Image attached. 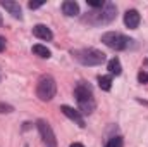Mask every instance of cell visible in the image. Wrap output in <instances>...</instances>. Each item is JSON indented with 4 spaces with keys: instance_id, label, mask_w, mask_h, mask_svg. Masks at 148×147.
<instances>
[{
    "instance_id": "44dd1931",
    "label": "cell",
    "mask_w": 148,
    "mask_h": 147,
    "mask_svg": "<svg viewBox=\"0 0 148 147\" xmlns=\"http://www.w3.org/2000/svg\"><path fill=\"white\" fill-rule=\"evenodd\" d=\"M71 147H84L83 144H79V142H74V144H71Z\"/></svg>"
},
{
    "instance_id": "6da1fadb",
    "label": "cell",
    "mask_w": 148,
    "mask_h": 147,
    "mask_svg": "<svg viewBox=\"0 0 148 147\" xmlns=\"http://www.w3.org/2000/svg\"><path fill=\"white\" fill-rule=\"evenodd\" d=\"M74 97L77 101V106H79V112L83 114H91L95 107H97V101L93 97V90L88 83H77L76 88H74Z\"/></svg>"
},
{
    "instance_id": "8fae6325",
    "label": "cell",
    "mask_w": 148,
    "mask_h": 147,
    "mask_svg": "<svg viewBox=\"0 0 148 147\" xmlns=\"http://www.w3.org/2000/svg\"><path fill=\"white\" fill-rule=\"evenodd\" d=\"M62 12H64L66 16H69V17L77 16V14H79V5H77V2H74V0H66V2L62 3Z\"/></svg>"
},
{
    "instance_id": "d6986e66",
    "label": "cell",
    "mask_w": 148,
    "mask_h": 147,
    "mask_svg": "<svg viewBox=\"0 0 148 147\" xmlns=\"http://www.w3.org/2000/svg\"><path fill=\"white\" fill-rule=\"evenodd\" d=\"M43 3H45V2H29L28 7H29V9H38V7H41Z\"/></svg>"
},
{
    "instance_id": "5bb4252c",
    "label": "cell",
    "mask_w": 148,
    "mask_h": 147,
    "mask_svg": "<svg viewBox=\"0 0 148 147\" xmlns=\"http://www.w3.org/2000/svg\"><path fill=\"white\" fill-rule=\"evenodd\" d=\"M98 87H100L103 92H109L112 88V78L110 76H100V78H98Z\"/></svg>"
},
{
    "instance_id": "603a6c76",
    "label": "cell",
    "mask_w": 148,
    "mask_h": 147,
    "mask_svg": "<svg viewBox=\"0 0 148 147\" xmlns=\"http://www.w3.org/2000/svg\"><path fill=\"white\" fill-rule=\"evenodd\" d=\"M24 147H28V146H24Z\"/></svg>"
},
{
    "instance_id": "3957f363",
    "label": "cell",
    "mask_w": 148,
    "mask_h": 147,
    "mask_svg": "<svg viewBox=\"0 0 148 147\" xmlns=\"http://www.w3.org/2000/svg\"><path fill=\"white\" fill-rule=\"evenodd\" d=\"M73 55L83 66H98L105 62V54L97 49H77V50H73Z\"/></svg>"
},
{
    "instance_id": "8992f818",
    "label": "cell",
    "mask_w": 148,
    "mask_h": 147,
    "mask_svg": "<svg viewBox=\"0 0 148 147\" xmlns=\"http://www.w3.org/2000/svg\"><path fill=\"white\" fill-rule=\"evenodd\" d=\"M36 126H38V132L41 135V140L47 147H57V139H55V133L50 126L48 121L45 119H38L36 121Z\"/></svg>"
},
{
    "instance_id": "4fadbf2b",
    "label": "cell",
    "mask_w": 148,
    "mask_h": 147,
    "mask_svg": "<svg viewBox=\"0 0 148 147\" xmlns=\"http://www.w3.org/2000/svg\"><path fill=\"white\" fill-rule=\"evenodd\" d=\"M33 54H36L38 57H43V59H48L52 54L50 50L45 47V45H33Z\"/></svg>"
},
{
    "instance_id": "9a60e30c",
    "label": "cell",
    "mask_w": 148,
    "mask_h": 147,
    "mask_svg": "<svg viewBox=\"0 0 148 147\" xmlns=\"http://www.w3.org/2000/svg\"><path fill=\"white\" fill-rule=\"evenodd\" d=\"M122 146H124V142H122V137H119V135L109 139V142L105 144V147H122Z\"/></svg>"
},
{
    "instance_id": "cb8c5ba5",
    "label": "cell",
    "mask_w": 148,
    "mask_h": 147,
    "mask_svg": "<svg viewBox=\"0 0 148 147\" xmlns=\"http://www.w3.org/2000/svg\"><path fill=\"white\" fill-rule=\"evenodd\" d=\"M0 80H2V78H0Z\"/></svg>"
},
{
    "instance_id": "ba28073f",
    "label": "cell",
    "mask_w": 148,
    "mask_h": 147,
    "mask_svg": "<svg viewBox=\"0 0 148 147\" xmlns=\"http://www.w3.org/2000/svg\"><path fill=\"white\" fill-rule=\"evenodd\" d=\"M0 5L5 10H9V14H12V17L23 19V9H21V5L17 2H14V0H0Z\"/></svg>"
},
{
    "instance_id": "30bf717a",
    "label": "cell",
    "mask_w": 148,
    "mask_h": 147,
    "mask_svg": "<svg viewBox=\"0 0 148 147\" xmlns=\"http://www.w3.org/2000/svg\"><path fill=\"white\" fill-rule=\"evenodd\" d=\"M33 35L40 40H47V42H50L52 38H53V33L50 31V28L48 26H45V24H36L35 28H33Z\"/></svg>"
},
{
    "instance_id": "2e32d148",
    "label": "cell",
    "mask_w": 148,
    "mask_h": 147,
    "mask_svg": "<svg viewBox=\"0 0 148 147\" xmlns=\"http://www.w3.org/2000/svg\"><path fill=\"white\" fill-rule=\"evenodd\" d=\"M88 5H91L93 9H102L105 5V2L103 0H88Z\"/></svg>"
},
{
    "instance_id": "7c38bea8",
    "label": "cell",
    "mask_w": 148,
    "mask_h": 147,
    "mask_svg": "<svg viewBox=\"0 0 148 147\" xmlns=\"http://www.w3.org/2000/svg\"><path fill=\"white\" fill-rule=\"evenodd\" d=\"M107 69L110 71V74H115V76H119V74L122 73V66H121V61L117 59V57H114L109 61V64H107Z\"/></svg>"
},
{
    "instance_id": "52a82bcc",
    "label": "cell",
    "mask_w": 148,
    "mask_h": 147,
    "mask_svg": "<svg viewBox=\"0 0 148 147\" xmlns=\"http://www.w3.org/2000/svg\"><path fill=\"white\" fill-rule=\"evenodd\" d=\"M140 21H141V17H140V12H138L136 9L126 10V14H124V24H126L129 30H136V28L140 26Z\"/></svg>"
},
{
    "instance_id": "7402d4cb",
    "label": "cell",
    "mask_w": 148,
    "mask_h": 147,
    "mask_svg": "<svg viewBox=\"0 0 148 147\" xmlns=\"http://www.w3.org/2000/svg\"><path fill=\"white\" fill-rule=\"evenodd\" d=\"M2 23H3V21H2V14H0V26H2Z\"/></svg>"
},
{
    "instance_id": "ffe728a7",
    "label": "cell",
    "mask_w": 148,
    "mask_h": 147,
    "mask_svg": "<svg viewBox=\"0 0 148 147\" xmlns=\"http://www.w3.org/2000/svg\"><path fill=\"white\" fill-rule=\"evenodd\" d=\"M3 49H5V38H3V37H0V52H2Z\"/></svg>"
},
{
    "instance_id": "ac0fdd59",
    "label": "cell",
    "mask_w": 148,
    "mask_h": 147,
    "mask_svg": "<svg viewBox=\"0 0 148 147\" xmlns=\"http://www.w3.org/2000/svg\"><path fill=\"white\" fill-rule=\"evenodd\" d=\"M138 81L140 83H148V74L145 71H141V73L138 74Z\"/></svg>"
},
{
    "instance_id": "277c9868",
    "label": "cell",
    "mask_w": 148,
    "mask_h": 147,
    "mask_svg": "<svg viewBox=\"0 0 148 147\" xmlns=\"http://www.w3.org/2000/svg\"><path fill=\"white\" fill-rule=\"evenodd\" d=\"M57 94V83L55 80L50 76V74H43L40 80H38V85H36V95L40 101L43 102H48L55 97Z\"/></svg>"
},
{
    "instance_id": "5b68a950",
    "label": "cell",
    "mask_w": 148,
    "mask_h": 147,
    "mask_svg": "<svg viewBox=\"0 0 148 147\" xmlns=\"http://www.w3.org/2000/svg\"><path fill=\"white\" fill-rule=\"evenodd\" d=\"M102 42L114 50H127L131 45H133V40L122 33H117V31H107L102 35Z\"/></svg>"
},
{
    "instance_id": "9c48e42d",
    "label": "cell",
    "mask_w": 148,
    "mask_h": 147,
    "mask_svg": "<svg viewBox=\"0 0 148 147\" xmlns=\"http://www.w3.org/2000/svg\"><path fill=\"white\" fill-rule=\"evenodd\" d=\"M60 111H62L64 116H67L69 119H73L74 123H77L81 128L84 126V118L81 116V112H79L77 109H74V107H71V106H60Z\"/></svg>"
},
{
    "instance_id": "7a4b0ae2",
    "label": "cell",
    "mask_w": 148,
    "mask_h": 147,
    "mask_svg": "<svg viewBox=\"0 0 148 147\" xmlns=\"http://www.w3.org/2000/svg\"><path fill=\"white\" fill-rule=\"evenodd\" d=\"M115 16H117V7L114 3H110V2H107L100 10L88 12L83 17V21L88 23V24H91V26H100V24H109V23H112L115 19Z\"/></svg>"
},
{
    "instance_id": "e0dca14e",
    "label": "cell",
    "mask_w": 148,
    "mask_h": 147,
    "mask_svg": "<svg viewBox=\"0 0 148 147\" xmlns=\"http://www.w3.org/2000/svg\"><path fill=\"white\" fill-rule=\"evenodd\" d=\"M14 107L10 106V104H5V102H0V114H3V112H12Z\"/></svg>"
}]
</instances>
